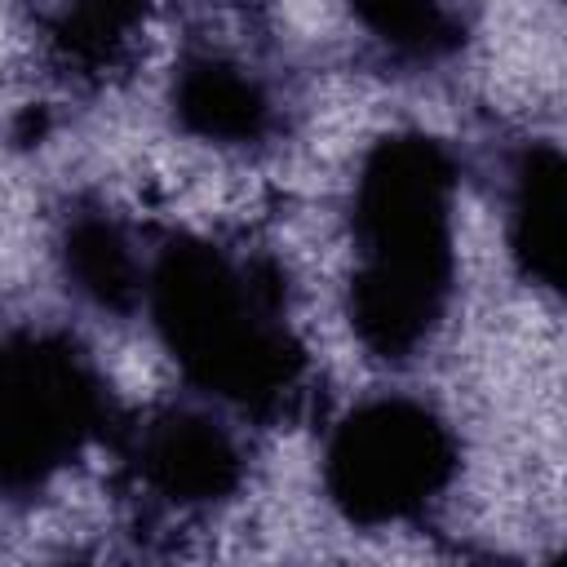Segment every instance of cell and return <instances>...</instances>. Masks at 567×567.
Returning a JSON list of instances; mask_svg holds the SVG:
<instances>
[{
	"label": "cell",
	"mask_w": 567,
	"mask_h": 567,
	"mask_svg": "<svg viewBox=\"0 0 567 567\" xmlns=\"http://www.w3.org/2000/svg\"><path fill=\"white\" fill-rule=\"evenodd\" d=\"M164 315L173 341L190 363L208 372V381L248 385L284 381V354L266 337V323L252 315L239 279H230L208 257H182L164 275Z\"/></svg>",
	"instance_id": "2"
},
{
	"label": "cell",
	"mask_w": 567,
	"mask_h": 567,
	"mask_svg": "<svg viewBox=\"0 0 567 567\" xmlns=\"http://www.w3.org/2000/svg\"><path fill=\"white\" fill-rule=\"evenodd\" d=\"M89 390L75 368L40 346L0 354V465L40 470L75 443Z\"/></svg>",
	"instance_id": "4"
},
{
	"label": "cell",
	"mask_w": 567,
	"mask_h": 567,
	"mask_svg": "<svg viewBox=\"0 0 567 567\" xmlns=\"http://www.w3.org/2000/svg\"><path fill=\"white\" fill-rule=\"evenodd\" d=\"M518 252L527 257L532 275L558 279L563 257V168L554 155H540L523 173L518 195Z\"/></svg>",
	"instance_id": "5"
},
{
	"label": "cell",
	"mask_w": 567,
	"mask_h": 567,
	"mask_svg": "<svg viewBox=\"0 0 567 567\" xmlns=\"http://www.w3.org/2000/svg\"><path fill=\"white\" fill-rule=\"evenodd\" d=\"M332 461L359 509L368 505L394 514L434 487L443 470V439L421 412L372 408L368 416L350 421Z\"/></svg>",
	"instance_id": "3"
},
{
	"label": "cell",
	"mask_w": 567,
	"mask_h": 567,
	"mask_svg": "<svg viewBox=\"0 0 567 567\" xmlns=\"http://www.w3.org/2000/svg\"><path fill=\"white\" fill-rule=\"evenodd\" d=\"M447 168L425 142H394L363 182L359 315L381 350L412 346L439 310L447 270Z\"/></svg>",
	"instance_id": "1"
},
{
	"label": "cell",
	"mask_w": 567,
	"mask_h": 567,
	"mask_svg": "<svg viewBox=\"0 0 567 567\" xmlns=\"http://www.w3.org/2000/svg\"><path fill=\"white\" fill-rule=\"evenodd\" d=\"M182 102L190 115H199V124L208 133H248L252 120L261 115L252 84L230 75V71H213V66H204L199 75L186 80Z\"/></svg>",
	"instance_id": "6"
}]
</instances>
